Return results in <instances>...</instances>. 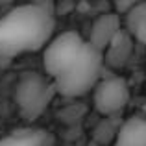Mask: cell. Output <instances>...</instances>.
Returning a JSON list of instances; mask_svg holds the SVG:
<instances>
[{"mask_svg":"<svg viewBox=\"0 0 146 146\" xmlns=\"http://www.w3.org/2000/svg\"><path fill=\"white\" fill-rule=\"evenodd\" d=\"M54 28V13L39 2L9 9L0 17V57H15L41 50L52 41Z\"/></svg>","mask_w":146,"mask_h":146,"instance_id":"6da1fadb","label":"cell"},{"mask_svg":"<svg viewBox=\"0 0 146 146\" xmlns=\"http://www.w3.org/2000/svg\"><path fill=\"white\" fill-rule=\"evenodd\" d=\"M104 54L87 41L83 50L70 61L67 68L54 80L57 94L65 98H78L96 89L98 80L104 72Z\"/></svg>","mask_w":146,"mask_h":146,"instance_id":"7a4b0ae2","label":"cell"},{"mask_svg":"<svg viewBox=\"0 0 146 146\" xmlns=\"http://www.w3.org/2000/svg\"><path fill=\"white\" fill-rule=\"evenodd\" d=\"M56 94L57 89L54 80L39 72H24L15 83L13 100L22 118L35 120L46 111Z\"/></svg>","mask_w":146,"mask_h":146,"instance_id":"3957f363","label":"cell"},{"mask_svg":"<svg viewBox=\"0 0 146 146\" xmlns=\"http://www.w3.org/2000/svg\"><path fill=\"white\" fill-rule=\"evenodd\" d=\"M85 44L87 41L76 32H65L54 37L43 52V68L46 76L50 80H56L83 50Z\"/></svg>","mask_w":146,"mask_h":146,"instance_id":"277c9868","label":"cell"},{"mask_svg":"<svg viewBox=\"0 0 146 146\" xmlns=\"http://www.w3.org/2000/svg\"><path fill=\"white\" fill-rule=\"evenodd\" d=\"M129 102V87L120 76H107L96 85L93 94L94 109L104 117H117Z\"/></svg>","mask_w":146,"mask_h":146,"instance_id":"5b68a950","label":"cell"},{"mask_svg":"<svg viewBox=\"0 0 146 146\" xmlns=\"http://www.w3.org/2000/svg\"><path fill=\"white\" fill-rule=\"evenodd\" d=\"M120 15L117 13H102L96 21L93 22L89 35V43L93 44L100 52H106L109 48V44L113 43V39L120 32Z\"/></svg>","mask_w":146,"mask_h":146,"instance_id":"8992f818","label":"cell"},{"mask_svg":"<svg viewBox=\"0 0 146 146\" xmlns=\"http://www.w3.org/2000/svg\"><path fill=\"white\" fill-rule=\"evenodd\" d=\"M113 146H146V118L143 115L122 122Z\"/></svg>","mask_w":146,"mask_h":146,"instance_id":"52a82bcc","label":"cell"},{"mask_svg":"<svg viewBox=\"0 0 146 146\" xmlns=\"http://www.w3.org/2000/svg\"><path fill=\"white\" fill-rule=\"evenodd\" d=\"M133 52V37L126 30H120L118 35L113 39L109 48L104 52V59L111 68H120L128 63L129 56Z\"/></svg>","mask_w":146,"mask_h":146,"instance_id":"ba28073f","label":"cell"},{"mask_svg":"<svg viewBox=\"0 0 146 146\" xmlns=\"http://www.w3.org/2000/svg\"><path fill=\"white\" fill-rule=\"evenodd\" d=\"M50 133L39 128H24L0 139V146H50Z\"/></svg>","mask_w":146,"mask_h":146,"instance_id":"9c48e42d","label":"cell"},{"mask_svg":"<svg viewBox=\"0 0 146 146\" xmlns=\"http://www.w3.org/2000/svg\"><path fill=\"white\" fill-rule=\"evenodd\" d=\"M126 32L135 41L146 44V2H137V6L126 15Z\"/></svg>","mask_w":146,"mask_h":146,"instance_id":"30bf717a","label":"cell"},{"mask_svg":"<svg viewBox=\"0 0 146 146\" xmlns=\"http://www.w3.org/2000/svg\"><path fill=\"white\" fill-rule=\"evenodd\" d=\"M122 122L118 117H106L94 126L93 129V143H96L98 146H106L109 143H115L118 135Z\"/></svg>","mask_w":146,"mask_h":146,"instance_id":"8fae6325","label":"cell"},{"mask_svg":"<svg viewBox=\"0 0 146 146\" xmlns=\"http://www.w3.org/2000/svg\"><path fill=\"white\" fill-rule=\"evenodd\" d=\"M87 115V106L83 102H74L67 104L57 111V120L63 122L67 128H74V126H82V120Z\"/></svg>","mask_w":146,"mask_h":146,"instance_id":"7c38bea8","label":"cell"},{"mask_svg":"<svg viewBox=\"0 0 146 146\" xmlns=\"http://www.w3.org/2000/svg\"><path fill=\"white\" fill-rule=\"evenodd\" d=\"M135 6H137V2H124V0H117V2H115V13H117V15H124V17H126V15H128Z\"/></svg>","mask_w":146,"mask_h":146,"instance_id":"4fadbf2b","label":"cell"},{"mask_svg":"<svg viewBox=\"0 0 146 146\" xmlns=\"http://www.w3.org/2000/svg\"><path fill=\"white\" fill-rule=\"evenodd\" d=\"M72 7H76V4H74V2H61L59 6L56 7V11H57V13H61V15H65L68 9H72Z\"/></svg>","mask_w":146,"mask_h":146,"instance_id":"5bb4252c","label":"cell"},{"mask_svg":"<svg viewBox=\"0 0 146 146\" xmlns=\"http://www.w3.org/2000/svg\"><path fill=\"white\" fill-rule=\"evenodd\" d=\"M143 117L146 118V104H144V106H143Z\"/></svg>","mask_w":146,"mask_h":146,"instance_id":"9a60e30c","label":"cell"},{"mask_svg":"<svg viewBox=\"0 0 146 146\" xmlns=\"http://www.w3.org/2000/svg\"><path fill=\"white\" fill-rule=\"evenodd\" d=\"M87 146H98V144H96V143H93V141H91V143L87 144Z\"/></svg>","mask_w":146,"mask_h":146,"instance_id":"2e32d148","label":"cell"},{"mask_svg":"<svg viewBox=\"0 0 146 146\" xmlns=\"http://www.w3.org/2000/svg\"><path fill=\"white\" fill-rule=\"evenodd\" d=\"M70 146H74V144H70Z\"/></svg>","mask_w":146,"mask_h":146,"instance_id":"e0dca14e","label":"cell"},{"mask_svg":"<svg viewBox=\"0 0 146 146\" xmlns=\"http://www.w3.org/2000/svg\"><path fill=\"white\" fill-rule=\"evenodd\" d=\"M50 146H52V144H50Z\"/></svg>","mask_w":146,"mask_h":146,"instance_id":"ac0fdd59","label":"cell"}]
</instances>
